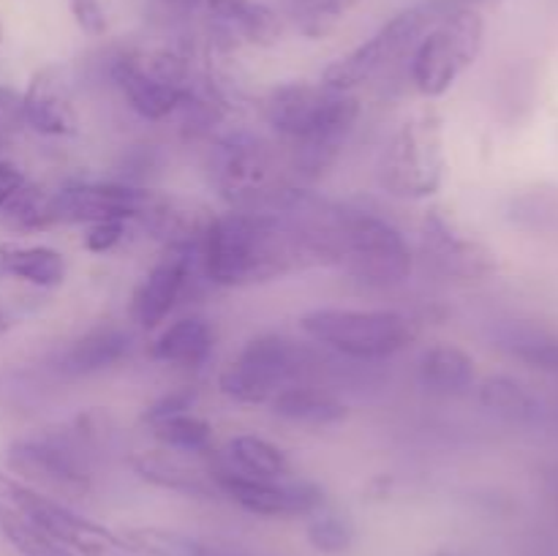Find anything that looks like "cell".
<instances>
[{
    "label": "cell",
    "instance_id": "1",
    "mask_svg": "<svg viewBox=\"0 0 558 556\" xmlns=\"http://www.w3.org/2000/svg\"><path fill=\"white\" fill-rule=\"evenodd\" d=\"M259 107L265 123L292 145L294 169L311 178L336 161L363 112L354 90H336L308 80L272 85Z\"/></svg>",
    "mask_w": 558,
    "mask_h": 556
},
{
    "label": "cell",
    "instance_id": "2",
    "mask_svg": "<svg viewBox=\"0 0 558 556\" xmlns=\"http://www.w3.org/2000/svg\"><path fill=\"white\" fill-rule=\"evenodd\" d=\"M300 330L319 347L360 363L390 360L417 341L420 325L396 309H314L300 316Z\"/></svg>",
    "mask_w": 558,
    "mask_h": 556
},
{
    "label": "cell",
    "instance_id": "3",
    "mask_svg": "<svg viewBox=\"0 0 558 556\" xmlns=\"http://www.w3.org/2000/svg\"><path fill=\"white\" fill-rule=\"evenodd\" d=\"M445 172V118L428 104L392 131L381 156L379 183L398 200H428L441 189Z\"/></svg>",
    "mask_w": 558,
    "mask_h": 556
},
{
    "label": "cell",
    "instance_id": "4",
    "mask_svg": "<svg viewBox=\"0 0 558 556\" xmlns=\"http://www.w3.org/2000/svg\"><path fill=\"white\" fill-rule=\"evenodd\" d=\"M210 174L234 210H270L292 189L278 172L276 150L251 131H227L213 140Z\"/></svg>",
    "mask_w": 558,
    "mask_h": 556
},
{
    "label": "cell",
    "instance_id": "5",
    "mask_svg": "<svg viewBox=\"0 0 558 556\" xmlns=\"http://www.w3.org/2000/svg\"><path fill=\"white\" fill-rule=\"evenodd\" d=\"M485 44V16L474 5L450 9L425 31L412 49V82L428 101L447 96L480 58Z\"/></svg>",
    "mask_w": 558,
    "mask_h": 556
},
{
    "label": "cell",
    "instance_id": "6",
    "mask_svg": "<svg viewBox=\"0 0 558 556\" xmlns=\"http://www.w3.org/2000/svg\"><path fill=\"white\" fill-rule=\"evenodd\" d=\"M338 267L374 289H392L409 281L414 270V254L401 229L376 213L360 207H341L338 229Z\"/></svg>",
    "mask_w": 558,
    "mask_h": 556
},
{
    "label": "cell",
    "instance_id": "7",
    "mask_svg": "<svg viewBox=\"0 0 558 556\" xmlns=\"http://www.w3.org/2000/svg\"><path fill=\"white\" fill-rule=\"evenodd\" d=\"M5 461L14 474L63 496H85L93 488L87 436L71 428L36 431L9 445Z\"/></svg>",
    "mask_w": 558,
    "mask_h": 556
},
{
    "label": "cell",
    "instance_id": "8",
    "mask_svg": "<svg viewBox=\"0 0 558 556\" xmlns=\"http://www.w3.org/2000/svg\"><path fill=\"white\" fill-rule=\"evenodd\" d=\"M305 365L308 360L298 341L281 333H262L245 341V347L223 365L218 374V390L243 407L270 403L278 390L300 379Z\"/></svg>",
    "mask_w": 558,
    "mask_h": 556
},
{
    "label": "cell",
    "instance_id": "9",
    "mask_svg": "<svg viewBox=\"0 0 558 556\" xmlns=\"http://www.w3.org/2000/svg\"><path fill=\"white\" fill-rule=\"evenodd\" d=\"M441 14H445V11L436 9L430 0L398 11V14L392 16V20H387L374 36L365 38L363 44L349 49V52L341 55L338 60H332L325 69V74H322V82H325L327 87H336V90H357L360 85H365V82L374 80L376 74H381L387 65L396 63L403 52L414 49V44L425 36V31H428Z\"/></svg>",
    "mask_w": 558,
    "mask_h": 556
},
{
    "label": "cell",
    "instance_id": "10",
    "mask_svg": "<svg viewBox=\"0 0 558 556\" xmlns=\"http://www.w3.org/2000/svg\"><path fill=\"white\" fill-rule=\"evenodd\" d=\"M207 472L216 483L218 496L234 501L240 510L259 518H308L327 505L325 491L314 480L292 478H254L229 469L216 450L207 452Z\"/></svg>",
    "mask_w": 558,
    "mask_h": 556
},
{
    "label": "cell",
    "instance_id": "11",
    "mask_svg": "<svg viewBox=\"0 0 558 556\" xmlns=\"http://www.w3.org/2000/svg\"><path fill=\"white\" fill-rule=\"evenodd\" d=\"M9 505L20 510L33 527L69 545L80 556H147L125 534L112 532L104 523L71 510L60 499H52V496L41 494V491L27 483H20Z\"/></svg>",
    "mask_w": 558,
    "mask_h": 556
},
{
    "label": "cell",
    "instance_id": "12",
    "mask_svg": "<svg viewBox=\"0 0 558 556\" xmlns=\"http://www.w3.org/2000/svg\"><path fill=\"white\" fill-rule=\"evenodd\" d=\"M156 191L134 183H69L58 191H49V218L52 227L71 223H96L120 218V221H140L150 207Z\"/></svg>",
    "mask_w": 558,
    "mask_h": 556
},
{
    "label": "cell",
    "instance_id": "13",
    "mask_svg": "<svg viewBox=\"0 0 558 556\" xmlns=\"http://www.w3.org/2000/svg\"><path fill=\"white\" fill-rule=\"evenodd\" d=\"M420 245L423 256L434 265V270L450 278H483L499 267L496 254L472 238L456 223V218L441 207H430L420 227Z\"/></svg>",
    "mask_w": 558,
    "mask_h": 556
},
{
    "label": "cell",
    "instance_id": "14",
    "mask_svg": "<svg viewBox=\"0 0 558 556\" xmlns=\"http://www.w3.org/2000/svg\"><path fill=\"white\" fill-rule=\"evenodd\" d=\"M109 80L118 87L120 96L125 98V104L140 118L153 120V123L172 118L180 109V104H183V98L194 90V87H180L174 82L163 80L147 63L142 47L114 52L112 60H109Z\"/></svg>",
    "mask_w": 558,
    "mask_h": 556
},
{
    "label": "cell",
    "instance_id": "15",
    "mask_svg": "<svg viewBox=\"0 0 558 556\" xmlns=\"http://www.w3.org/2000/svg\"><path fill=\"white\" fill-rule=\"evenodd\" d=\"M199 251L183 249V245H167L163 254L153 262L131 298V319L142 330H156L172 314L178 300L183 298L185 287L194 273V259Z\"/></svg>",
    "mask_w": 558,
    "mask_h": 556
},
{
    "label": "cell",
    "instance_id": "16",
    "mask_svg": "<svg viewBox=\"0 0 558 556\" xmlns=\"http://www.w3.org/2000/svg\"><path fill=\"white\" fill-rule=\"evenodd\" d=\"M22 120L41 136H74L80 131L69 65L47 63L33 71L22 93Z\"/></svg>",
    "mask_w": 558,
    "mask_h": 556
},
{
    "label": "cell",
    "instance_id": "17",
    "mask_svg": "<svg viewBox=\"0 0 558 556\" xmlns=\"http://www.w3.org/2000/svg\"><path fill=\"white\" fill-rule=\"evenodd\" d=\"M131 333L123 325L114 322H101V325L90 327L82 333L80 338L69 343L63 352L54 360V368L60 376L69 379H82V376L101 374V371L112 368L120 360L129 358L131 352Z\"/></svg>",
    "mask_w": 558,
    "mask_h": 556
},
{
    "label": "cell",
    "instance_id": "18",
    "mask_svg": "<svg viewBox=\"0 0 558 556\" xmlns=\"http://www.w3.org/2000/svg\"><path fill=\"white\" fill-rule=\"evenodd\" d=\"M131 472L142 483L153 488L172 491V494L189 496V499H218V488L213 483L207 467H194L185 461L183 452L172 450H142L131 456Z\"/></svg>",
    "mask_w": 558,
    "mask_h": 556
},
{
    "label": "cell",
    "instance_id": "19",
    "mask_svg": "<svg viewBox=\"0 0 558 556\" xmlns=\"http://www.w3.org/2000/svg\"><path fill=\"white\" fill-rule=\"evenodd\" d=\"M270 409L276 418L294 425H308V428H327V425H338L349 418V407L343 398L322 385H308V382H294V385L278 390L270 398Z\"/></svg>",
    "mask_w": 558,
    "mask_h": 556
},
{
    "label": "cell",
    "instance_id": "20",
    "mask_svg": "<svg viewBox=\"0 0 558 556\" xmlns=\"http://www.w3.org/2000/svg\"><path fill=\"white\" fill-rule=\"evenodd\" d=\"M216 349V327L205 316H180L150 343V358L178 368H202Z\"/></svg>",
    "mask_w": 558,
    "mask_h": 556
},
{
    "label": "cell",
    "instance_id": "21",
    "mask_svg": "<svg viewBox=\"0 0 558 556\" xmlns=\"http://www.w3.org/2000/svg\"><path fill=\"white\" fill-rule=\"evenodd\" d=\"M0 270L41 289H54L65 281L69 262L52 245H0Z\"/></svg>",
    "mask_w": 558,
    "mask_h": 556
},
{
    "label": "cell",
    "instance_id": "22",
    "mask_svg": "<svg viewBox=\"0 0 558 556\" xmlns=\"http://www.w3.org/2000/svg\"><path fill=\"white\" fill-rule=\"evenodd\" d=\"M420 382L436 396H458L474 382V360L466 349L439 341L420 358Z\"/></svg>",
    "mask_w": 558,
    "mask_h": 556
},
{
    "label": "cell",
    "instance_id": "23",
    "mask_svg": "<svg viewBox=\"0 0 558 556\" xmlns=\"http://www.w3.org/2000/svg\"><path fill=\"white\" fill-rule=\"evenodd\" d=\"M216 456L234 472L254 474V478H292L294 474L287 452L256 434L232 436L227 442V450H216Z\"/></svg>",
    "mask_w": 558,
    "mask_h": 556
},
{
    "label": "cell",
    "instance_id": "24",
    "mask_svg": "<svg viewBox=\"0 0 558 556\" xmlns=\"http://www.w3.org/2000/svg\"><path fill=\"white\" fill-rule=\"evenodd\" d=\"M125 537L134 545H140L147 556H254L248 551L229 548V545L221 543H207V540L161 527L129 529Z\"/></svg>",
    "mask_w": 558,
    "mask_h": 556
},
{
    "label": "cell",
    "instance_id": "25",
    "mask_svg": "<svg viewBox=\"0 0 558 556\" xmlns=\"http://www.w3.org/2000/svg\"><path fill=\"white\" fill-rule=\"evenodd\" d=\"M147 428L163 450L183 452V456H207L213 450V425L199 418L194 409L153 420L147 423Z\"/></svg>",
    "mask_w": 558,
    "mask_h": 556
},
{
    "label": "cell",
    "instance_id": "26",
    "mask_svg": "<svg viewBox=\"0 0 558 556\" xmlns=\"http://www.w3.org/2000/svg\"><path fill=\"white\" fill-rule=\"evenodd\" d=\"M0 534H3L22 556H80L76 551H71L69 545H63L60 540L49 537L47 532L33 527L20 510H14V507L5 505V501H0Z\"/></svg>",
    "mask_w": 558,
    "mask_h": 556
},
{
    "label": "cell",
    "instance_id": "27",
    "mask_svg": "<svg viewBox=\"0 0 558 556\" xmlns=\"http://www.w3.org/2000/svg\"><path fill=\"white\" fill-rule=\"evenodd\" d=\"M0 221L9 232L14 234H33L52 229V218H49V191L41 185L25 183L0 210Z\"/></svg>",
    "mask_w": 558,
    "mask_h": 556
},
{
    "label": "cell",
    "instance_id": "28",
    "mask_svg": "<svg viewBox=\"0 0 558 556\" xmlns=\"http://www.w3.org/2000/svg\"><path fill=\"white\" fill-rule=\"evenodd\" d=\"M305 540H308L311 548L322 551V554H347L354 540H357V529H354V521L347 512L330 510L325 505L314 516H308Z\"/></svg>",
    "mask_w": 558,
    "mask_h": 556
},
{
    "label": "cell",
    "instance_id": "29",
    "mask_svg": "<svg viewBox=\"0 0 558 556\" xmlns=\"http://www.w3.org/2000/svg\"><path fill=\"white\" fill-rule=\"evenodd\" d=\"M360 0H298V27L308 38H322L336 27L341 16L357 5Z\"/></svg>",
    "mask_w": 558,
    "mask_h": 556
},
{
    "label": "cell",
    "instance_id": "30",
    "mask_svg": "<svg viewBox=\"0 0 558 556\" xmlns=\"http://www.w3.org/2000/svg\"><path fill=\"white\" fill-rule=\"evenodd\" d=\"M125 234H129V221L109 218V221L87 223L82 245H85V251H90V254H109V251H114L123 243Z\"/></svg>",
    "mask_w": 558,
    "mask_h": 556
},
{
    "label": "cell",
    "instance_id": "31",
    "mask_svg": "<svg viewBox=\"0 0 558 556\" xmlns=\"http://www.w3.org/2000/svg\"><path fill=\"white\" fill-rule=\"evenodd\" d=\"M196 387L191 385H183V387H174V390L163 392V396H158L156 401L147 403L145 414H142V420L145 423H153V420H161V418H169V414H178V412H191L196 403Z\"/></svg>",
    "mask_w": 558,
    "mask_h": 556
},
{
    "label": "cell",
    "instance_id": "32",
    "mask_svg": "<svg viewBox=\"0 0 558 556\" xmlns=\"http://www.w3.org/2000/svg\"><path fill=\"white\" fill-rule=\"evenodd\" d=\"M69 11L85 36L101 38L109 31V16L101 0H69Z\"/></svg>",
    "mask_w": 558,
    "mask_h": 556
},
{
    "label": "cell",
    "instance_id": "33",
    "mask_svg": "<svg viewBox=\"0 0 558 556\" xmlns=\"http://www.w3.org/2000/svg\"><path fill=\"white\" fill-rule=\"evenodd\" d=\"M199 5H205V0H145L147 14L156 22H161V25H174V22L189 20Z\"/></svg>",
    "mask_w": 558,
    "mask_h": 556
},
{
    "label": "cell",
    "instance_id": "34",
    "mask_svg": "<svg viewBox=\"0 0 558 556\" xmlns=\"http://www.w3.org/2000/svg\"><path fill=\"white\" fill-rule=\"evenodd\" d=\"M22 120V96L11 87H0V136L11 134Z\"/></svg>",
    "mask_w": 558,
    "mask_h": 556
},
{
    "label": "cell",
    "instance_id": "35",
    "mask_svg": "<svg viewBox=\"0 0 558 556\" xmlns=\"http://www.w3.org/2000/svg\"><path fill=\"white\" fill-rule=\"evenodd\" d=\"M25 183H27L25 172H22L16 164L3 161V158H0V210H3L5 202H9Z\"/></svg>",
    "mask_w": 558,
    "mask_h": 556
},
{
    "label": "cell",
    "instance_id": "36",
    "mask_svg": "<svg viewBox=\"0 0 558 556\" xmlns=\"http://www.w3.org/2000/svg\"><path fill=\"white\" fill-rule=\"evenodd\" d=\"M16 488H20V480H14V478H9L5 472H0V501H5V505H9Z\"/></svg>",
    "mask_w": 558,
    "mask_h": 556
},
{
    "label": "cell",
    "instance_id": "37",
    "mask_svg": "<svg viewBox=\"0 0 558 556\" xmlns=\"http://www.w3.org/2000/svg\"><path fill=\"white\" fill-rule=\"evenodd\" d=\"M11 327H14V316H11L9 309L0 303V336H3V333H9Z\"/></svg>",
    "mask_w": 558,
    "mask_h": 556
},
{
    "label": "cell",
    "instance_id": "38",
    "mask_svg": "<svg viewBox=\"0 0 558 556\" xmlns=\"http://www.w3.org/2000/svg\"><path fill=\"white\" fill-rule=\"evenodd\" d=\"M3 36H5V27H3V20H0V44H3Z\"/></svg>",
    "mask_w": 558,
    "mask_h": 556
},
{
    "label": "cell",
    "instance_id": "39",
    "mask_svg": "<svg viewBox=\"0 0 558 556\" xmlns=\"http://www.w3.org/2000/svg\"><path fill=\"white\" fill-rule=\"evenodd\" d=\"M0 273H3V270H0Z\"/></svg>",
    "mask_w": 558,
    "mask_h": 556
}]
</instances>
